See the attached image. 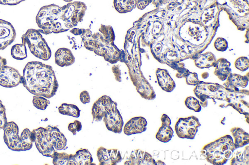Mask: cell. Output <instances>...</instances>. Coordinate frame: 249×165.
<instances>
[{"label": "cell", "mask_w": 249, "mask_h": 165, "mask_svg": "<svg viewBox=\"0 0 249 165\" xmlns=\"http://www.w3.org/2000/svg\"><path fill=\"white\" fill-rule=\"evenodd\" d=\"M3 138L9 149L13 151H25L31 149L34 142L32 133L28 128H25L18 135V127L13 122H7L3 128Z\"/></svg>", "instance_id": "cell-6"}, {"label": "cell", "mask_w": 249, "mask_h": 165, "mask_svg": "<svg viewBox=\"0 0 249 165\" xmlns=\"http://www.w3.org/2000/svg\"><path fill=\"white\" fill-rule=\"evenodd\" d=\"M7 61L5 58L0 56V68L6 65Z\"/></svg>", "instance_id": "cell-42"}, {"label": "cell", "mask_w": 249, "mask_h": 165, "mask_svg": "<svg viewBox=\"0 0 249 165\" xmlns=\"http://www.w3.org/2000/svg\"><path fill=\"white\" fill-rule=\"evenodd\" d=\"M173 133L170 125L161 124L156 135V138L162 142L167 143L171 140Z\"/></svg>", "instance_id": "cell-26"}, {"label": "cell", "mask_w": 249, "mask_h": 165, "mask_svg": "<svg viewBox=\"0 0 249 165\" xmlns=\"http://www.w3.org/2000/svg\"><path fill=\"white\" fill-rule=\"evenodd\" d=\"M216 60L211 52H206L203 54L197 55L195 59V64L199 68H208L210 67H215Z\"/></svg>", "instance_id": "cell-23"}, {"label": "cell", "mask_w": 249, "mask_h": 165, "mask_svg": "<svg viewBox=\"0 0 249 165\" xmlns=\"http://www.w3.org/2000/svg\"><path fill=\"white\" fill-rule=\"evenodd\" d=\"M235 67L241 71H245L249 69V60L247 57L242 56L237 58L234 62Z\"/></svg>", "instance_id": "cell-32"}, {"label": "cell", "mask_w": 249, "mask_h": 165, "mask_svg": "<svg viewBox=\"0 0 249 165\" xmlns=\"http://www.w3.org/2000/svg\"><path fill=\"white\" fill-rule=\"evenodd\" d=\"M231 63L224 58H220L216 60L215 69L214 74L218 78L222 80H226L229 75L231 73Z\"/></svg>", "instance_id": "cell-22"}, {"label": "cell", "mask_w": 249, "mask_h": 165, "mask_svg": "<svg viewBox=\"0 0 249 165\" xmlns=\"http://www.w3.org/2000/svg\"><path fill=\"white\" fill-rule=\"evenodd\" d=\"M186 83L189 85L196 86L199 82L197 75L189 72L185 76Z\"/></svg>", "instance_id": "cell-34"}, {"label": "cell", "mask_w": 249, "mask_h": 165, "mask_svg": "<svg viewBox=\"0 0 249 165\" xmlns=\"http://www.w3.org/2000/svg\"><path fill=\"white\" fill-rule=\"evenodd\" d=\"M235 150L232 137L227 135L205 145L201 151L204 159L213 165H224Z\"/></svg>", "instance_id": "cell-5"}, {"label": "cell", "mask_w": 249, "mask_h": 165, "mask_svg": "<svg viewBox=\"0 0 249 165\" xmlns=\"http://www.w3.org/2000/svg\"><path fill=\"white\" fill-rule=\"evenodd\" d=\"M114 7L119 13L131 11L136 6V0H114Z\"/></svg>", "instance_id": "cell-25"}, {"label": "cell", "mask_w": 249, "mask_h": 165, "mask_svg": "<svg viewBox=\"0 0 249 165\" xmlns=\"http://www.w3.org/2000/svg\"><path fill=\"white\" fill-rule=\"evenodd\" d=\"M233 136L235 150L242 148L249 143V134L240 127H233L230 130Z\"/></svg>", "instance_id": "cell-21"}, {"label": "cell", "mask_w": 249, "mask_h": 165, "mask_svg": "<svg viewBox=\"0 0 249 165\" xmlns=\"http://www.w3.org/2000/svg\"><path fill=\"white\" fill-rule=\"evenodd\" d=\"M114 103L111 98L107 95H103L93 104L91 108L93 121H100L106 113L110 111Z\"/></svg>", "instance_id": "cell-12"}, {"label": "cell", "mask_w": 249, "mask_h": 165, "mask_svg": "<svg viewBox=\"0 0 249 165\" xmlns=\"http://www.w3.org/2000/svg\"><path fill=\"white\" fill-rule=\"evenodd\" d=\"M156 74L159 85L163 90L168 92L173 90L176 84L166 70L158 68Z\"/></svg>", "instance_id": "cell-19"}, {"label": "cell", "mask_w": 249, "mask_h": 165, "mask_svg": "<svg viewBox=\"0 0 249 165\" xmlns=\"http://www.w3.org/2000/svg\"><path fill=\"white\" fill-rule=\"evenodd\" d=\"M68 129L73 135H76V133L82 129V123L80 121L75 120L69 124Z\"/></svg>", "instance_id": "cell-35"}, {"label": "cell", "mask_w": 249, "mask_h": 165, "mask_svg": "<svg viewBox=\"0 0 249 165\" xmlns=\"http://www.w3.org/2000/svg\"><path fill=\"white\" fill-rule=\"evenodd\" d=\"M7 122L5 108L0 100V129H3Z\"/></svg>", "instance_id": "cell-36"}, {"label": "cell", "mask_w": 249, "mask_h": 165, "mask_svg": "<svg viewBox=\"0 0 249 165\" xmlns=\"http://www.w3.org/2000/svg\"><path fill=\"white\" fill-rule=\"evenodd\" d=\"M16 31L12 24L0 19V50H3L15 40Z\"/></svg>", "instance_id": "cell-15"}, {"label": "cell", "mask_w": 249, "mask_h": 165, "mask_svg": "<svg viewBox=\"0 0 249 165\" xmlns=\"http://www.w3.org/2000/svg\"><path fill=\"white\" fill-rule=\"evenodd\" d=\"M200 126L198 119L194 116H191L179 118L175 124V129L179 137L193 139Z\"/></svg>", "instance_id": "cell-9"}, {"label": "cell", "mask_w": 249, "mask_h": 165, "mask_svg": "<svg viewBox=\"0 0 249 165\" xmlns=\"http://www.w3.org/2000/svg\"><path fill=\"white\" fill-rule=\"evenodd\" d=\"M59 112L64 115L78 118L80 115V110L75 105L62 104L58 107Z\"/></svg>", "instance_id": "cell-27"}, {"label": "cell", "mask_w": 249, "mask_h": 165, "mask_svg": "<svg viewBox=\"0 0 249 165\" xmlns=\"http://www.w3.org/2000/svg\"><path fill=\"white\" fill-rule=\"evenodd\" d=\"M22 44L27 45L30 52L43 60L51 57V50L38 30L30 29L22 36Z\"/></svg>", "instance_id": "cell-7"}, {"label": "cell", "mask_w": 249, "mask_h": 165, "mask_svg": "<svg viewBox=\"0 0 249 165\" xmlns=\"http://www.w3.org/2000/svg\"><path fill=\"white\" fill-rule=\"evenodd\" d=\"M21 83L22 75L17 69L6 65L0 68V85L12 88Z\"/></svg>", "instance_id": "cell-11"}, {"label": "cell", "mask_w": 249, "mask_h": 165, "mask_svg": "<svg viewBox=\"0 0 249 165\" xmlns=\"http://www.w3.org/2000/svg\"><path fill=\"white\" fill-rule=\"evenodd\" d=\"M112 71L114 75L115 79L118 82H121L122 81L121 73L119 65H113L112 67Z\"/></svg>", "instance_id": "cell-38"}, {"label": "cell", "mask_w": 249, "mask_h": 165, "mask_svg": "<svg viewBox=\"0 0 249 165\" xmlns=\"http://www.w3.org/2000/svg\"><path fill=\"white\" fill-rule=\"evenodd\" d=\"M93 158L88 149L80 148L74 154H69L67 165H91Z\"/></svg>", "instance_id": "cell-18"}, {"label": "cell", "mask_w": 249, "mask_h": 165, "mask_svg": "<svg viewBox=\"0 0 249 165\" xmlns=\"http://www.w3.org/2000/svg\"><path fill=\"white\" fill-rule=\"evenodd\" d=\"M70 32L80 36L86 49L103 57L108 62L114 64L119 60L122 50L119 49L114 43L107 42L100 32L92 34L89 29L78 28H73Z\"/></svg>", "instance_id": "cell-3"}, {"label": "cell", "mask_w": 249, "mask_h": 165, "mask_svg": "<svg viewBox=\"0 0 249 165\" xmlns=\"http://www.w3.org/2000/svg\"><path fill=\"white\" fill-rule=\"evenodd\" d=\"M147 122L142 117H135L130 119L125 124L123 132L127 135L142 133L146 130Z\"/></svg>", "instance_id": "cell-16"}, {"label": "cell", "mask_w": 249, "mask_h": 165, "mask_svg": "<svg viewBox=\"0 0 249 165\" xmlns=\"http://www.w3.org/2000/svg\"><path fill=\"white\" fill-rule=\"evenodd\" d=\"M11 54L12 57L16 60H22L27 57V50L25 45L17 44L11 48Z\"/></svg>", "instance_id": "cell-28"}, {"label": "cell", "mask_w": 249, "mask_h": 165, "mask_svg": "<svg viewBox=\"0 0 249 165\" xmlns=\"http://www.w3.org/2000/svg\"><path fill=\"white\" fill-rule=\"evenodd\" d=\"M32 133L36 146L43 156L51 157L55 151L67 148V138L57 126L40 127Z\"/></svg>", "instance_id": "cell-4"}, {"label": "cell", "mask_w": 249, "mask_h": 165, "mask_svg": "<svg viewBox=\"0 0 249 165\" xmlns=\"http://www.w3.org/2000/svg\"><path fill=\"white\" fill-rule=\"evenodd\" d=\"M103 119L108 130L117 134L122 132L123 119L117 108L116 102H114L111 109L105 114Z\"/></svg>", "instance_id": "cell-10"}, {"label": "cell", "mask_w": 249, "mask_h": 165, "mask_svg": "<svg viewBox=\"0 0 249 165\" xmlns=\"http://www.w3.org/2000/svg\"><path fill=\"white\" fill-rule=\"evenodd\" d=\"M25 0H0V4L3 5H16Z\"/></svg>", "instance_id": "cell-40"}, {"label": "cell", "mask_w": 249, "mask_h": 165, "mask_svg": "<svg viewBox=\"0 0 249 165\" xmlns=\"http://www.w3.org/2000/svg\"><path fill=\"white\" fill-rule=\"evenodd\" d=\"M55 62L60 67L69 66L75 62V58L71 50L67 48L58 49L54 54Z\"/></svg>", "instance_id": "cell-20"}, {"label": "cell", "mask_w": 249, "mask_h": 165, "mask_svg": "<svg viewBox=\"0 0 249 165\" xmlns=\"http://www.w3.org/2000/svg\"><path fill=\"white\" fill-rule=\"evenodd\" d=\"M79 99L83 104L89 103L90 101V98L89 92L87 90L82 91L80 93Z\"/></svg>", "instance_id": "cell-37"}, {"label": "cell", "mask_w": 249, "mask_h": 165, "mask_svg": "<svg viewBox=\"0 0 249 165\" xmlns=\"http://www.w3.org/2000/svg\"><path fill=\"white\" fill-rule=\"evenodd\" d=\"M214 46L219 51H225L228 48V42L223 38H217L214 41Z\"/></svg>", "instance_id": "cell-33"}, {"label": "cell", "mask_w": 249, "mask_h": 165, "mask_svg": "<svg viewBox=\"0 0 249 165\" xmlns=\"http://www.w3.org/2000/svg\"><path fill=\"white\" fill-rule=\"evenodd\" d=\"M21 84L34 95L47 98L53 97L58 88L52 66L39 61H30L26 64L23 70Z\"/></svg>", "instance_id": "cell-2"}, {"label": "cell", "mask_w": 249, "mask_h": 165, "mask_svg": "<svg viewBox=\"0 0 249 165\" xmlns=\"http://www.w3.org/2000/svg\"><path fill=\"white\" fill-rule=\"evenodd\" d=\"M161 0H151V1H152L153 3L157 4L158 2L160 1Z\"/></svg>", "instance_id": "cell-43"}, {"label": "cell", "mask_w": 249, "mask_h": 165, "mask_svg": "<svg viewBox=\"0 0 249 165\" xmlns=\"http://www.w3.org/2000/svg\"><path fill=\"white\" fill-rule=\"evenodd\" d=\"M96 154L99 165H115L122 160L121 152L117 149H107L100 147Z\"/></svg>", "instance_id": "cell-13"}, {"label": "cell", "mask_w": 249, "mask_h": 165, "mask_svg": "<svg viewBox=\"0 0 249 165\" xmlns=\"http://www.w3.org/2000/svg\"><path fill=\"white\" fill-rule=\"evenodd\" d=\"M127 165H155L156 161L148 152L140 149L133 150L128 160L124 162Z\"/></svg>", "instance_id": "cell-14"}, {"label": "cell", "mask_w": 249, "mask_h": 165, "mask_svg": "<svg viewBox=\"0 0 249 165\" xmlns=\"http://www.w3.org/2000/svg\"><path fill=\"white\" fill-rule=\"evenodd\" d=\"M223 86L228 90L237 91L240 88H245L248 84L249 75H241L231 73L227 79Z\"/></svg>", "instance_id": "cell-17"}, {"label": "cell", "mask_w": 249, "mask_h": 165, "mask_svg": "<svg viewBox=\"0 0 249 165\" xmlns=\"http://www.w3.org/2000/svg\"><path fill=\"white\" fill-rule=\"evenodd\" d=\"M161 124L170 125L171 121L170 118L165 114H163L161 117Z\"/></svg>", "instance_id": "cell-41"}, {"label": "cell", "mask_w": 249, "mask_h": 165, "mask_svg": "<svg viewBox=\"0 0 249 165\" xmlns=\"http://www.w3.org/2000/svg\"><path fill=\"white\" fill-rule=\"evenodd\" d=\"M228 91L224 86L218 84L203 81H199L194 90V93L199 99V103L203 107L207 106L208 99L225 101Z\"/></svg>", "instance_id": "cell-8"}, {"label": "cell", "mask_w": 249, "mask_h": 165, "mask_svg": "<svg viewBox=\"0 0 249 165\" xmlns=\"http://www.w3.org/2000/svg\"><path fill=\"white\" fill-rule=\"evenodd\" d=\"M63 1H66V2H71L73 0H63Z\"/></svg>", "instance_id": "cell-44"}, {"label": "cell", "mask_w": 249, "mask_h": 165, "mask_svg": "<svg viewBox=\"0 0 249 165\" xmlns=\"http://www.w3.org/2000/svg\"><path fill=\"white\" fill-rule=\"evenodd\" d=\"M246 146L244 148L233 152L231 160V165H245L249 164V148Z\"/></svg>", "instance_id": "cell-24"}, {"label": "cell", "mask_w": 249, "mask_h": 165, "mask_svg": "<svg viewBox=\"0 0 249 165\" xmlns=\"http://www.w3.org/2000/svg\"><path fill=\"white\" fill-rule=\"evenodd\" d=\"M151 2V0H136V6L140 9H144Z\"/></svg>", "instance_id": "cell-39"}, {"label": "cell", "mask_w": 249, "mask_h": 165, "mask_svg": "<svg viewBox=\"0 0 249 165\" xmlns=\"http://www.w3.org/2000/svg\"><path fill=\"white\" fill-rule=\"evenodd\" d=\"M185 105L188 108L196 112H200L202 108L198 100L193 96H188L186 98Z\"/></svg>", "instance_id": "cell-30"}, {"label": "cell", "mask_w": 249, "mask_h": 165, "mask_svg": "<svg viewBox=\"0 0 249 165\" xmlns=\"http://www.w3.org/2000/svg\"><path fill=\"white\" fill-rule=\"evenodd\" d=\"M87 10L81 1L68 2L60 7L52 4L42 7L36 17L39 31L44 34L65 32L82 21Z\"/></svg>", "instance_id": "cell-1"}, {"label": "cell", "mask_w": 249, "mask_h": 165, "mask_svg": "<svg viewBox=\"0 0 249 165\" xmlns=\"http://www.w3.org/2000/svg\"><path fill=\"white\" fill-rule=\"evenodd\" d=\"M99 31L107 42L112 44L114 43L115 33L111 26L101 24Z\"/></svg>", "instance_id": "cell-29"}, {"label": "cell", "mask_w": 249, "mask_h": 165, "mask_svg": "<svg viewBox=\"0 0 249 165\" xmlns=\"http://www.w3.org/2000/svg\"><path fill=\"white\" fill-rule=\"evenodd\" d=\"M33 104L36 108L45 110L50 104V102L43 96L34 95L33 99Z\"/></svg>", "instance_id": "cell-31"}]
</instances>
